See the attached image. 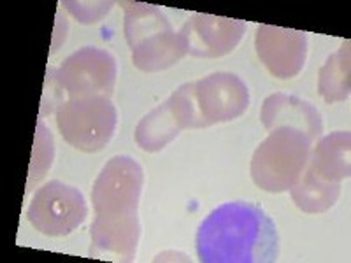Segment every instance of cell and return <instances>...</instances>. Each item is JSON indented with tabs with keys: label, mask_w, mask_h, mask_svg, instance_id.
Masks as SVG:
<instances>
[{
	"label": "cell",
	"mask_w": 351,
	"mask_h": 263,
	"mask_svg": "<svg viewBox=\"0 0 351 263\" xmlns=\"http://www.w3.org/2000/svg\"><path fill=\"white\" fill-rule=\"evenodd\" d=\"M88 205L74 186L49 181L34 195L27 218L34 228L48 237H64L84 223Z\"/></svg>",
	"instance_id": "8992f818"
},
{
	"label": "cell",
	"mask_w": 351,
	"mask_h": 263,
	"mask_svg": "<svg viewBox=\"0 0 351 263\" xmlns=\"http://www.w3.org/2000/svg\"><path fill=\"white\" fill-rule=\"evenodd\" d=\"M181 30L188 40V53L199 58H218L237 48L246 30L241 20L193 12Z\"/></svg>",
	"instance_id": "8fae6325"
},
{
	"label": "cell",
	"mask_w": 351,
	"mask_h": 263,
	"mask_svg": "<svg viewBox=\"0 0 351 263\" xmlns=\"http://www.w3.org/2000/svg\"><path fill=\"white\" fill-rule=\"evenodd\" d=\"M290 195L300 211L307 214H318L334 208L341 195V184L322 179L313 171L311 165L307 164L299 181L290 190Z\"/></svg>",
	"instance_id": "9a60e30c"
},
{
	"label": "cell",
	"mask_w": 351,
	"mask_h": 263,
	"mask_svg": "<svg viewBox=\"0 0 351 263\" xmlns=\"http://www.w3.org/2000/svg\"><path fill=\"white\" fill-rule=\"evenodd\" d=\"M55 76L69 99L80 97H111L118 76L114 56L106 49L86 46L65 58Z\"/></svg>",
	"instance_id": "52a82bcc"
},
{
	"label": "cell",
	"mask_w": 351,
	"mask_h": 263,
	"mask_svg": "<svg viewBox=\"0 0 351 263\" xmlns=\"http://www.w3.org/2000/svg\"><path fill=\"white\" fill-rule=\"evenodd\" d=\"M313 140L302 132L293 128H274L253 153V183L263 192H288L306 168Z\"/></svg>",
	"instance_id": "3957f363"
},
{
	"label": "cell",
	"mask_w": 351,
	"mask_h": 263,
	"mask_svg": "<svg viewBox=\"0 0 351 263\" xmlns=\"http://www.w3.org/2000/svg\"><path fill=\"white\" fill-rule=\"evenodd\" d=\"M144 184L143 167L130 156H114L102 167L92 188L95 216H136Z\"/></svg>",
	"instance_id": "5b68a950"
},
{
	"label": "cell",
	"mask_w": 351,
	"mask_h": 263,
	"mask_svg": "<svg viewBox=\"0 0 351 263\" xmlns=\"http://www.w3.org/2000/svg\"><path fill=\"white\" fill-rule=\"evenodd\" d=\"M93 253H111L123 260H134L141 237L139 218L136 216H95L92 223Z\"/></svg>",
	"instance_id": "4fadbf2b"
},
{
	"label": "cell",
	"mask_w": 351,
	"mask_h": 263,
	"mask_svg": "<svg viewBox=\"0 0 351 263\" xmlns=\"http://www.w3.org/2000/svg\"><path fill=\"white\" fill-rule=\"evenodd\" d=\"M197 128L225 123L243 116L250 105V90L236 74L215 72L192 83Z\"/></svg>",
	"instance_id": "ba28073f"
},
{
	"label": "cell",
	"mask_w": 351,
	"mask_h": 263,
	"mask_svg": "<svg viewBox=\"0 0 351 263\" xmlns=\"http://www.w3.org/2000/svg\"><path fill=\"white\" fill-rule=\"evenodd\" d=\"M125 9V39L132 64L143 72H158L181 62L188 53L183 30L176 32L171 21L156 5L121 2Z\"/></svg>",
	"instance_id": "7a4b0ae2"
},
{
	"label": "cell",
	"mask_w": 351,
	"mask_h": 263,
	"mask_svg": "<svg viewBox=\"0 0 351 263\" xmlns=\"http://www.w3.org/2000/svg\"><path fill=\"white\" fill-rule=\"evenodd\" d=\"M56 27H55V36H53V46H51V51H56V49H58V46H60L62 42H64L65 40V36H67V32H60V27L62 25H65L67 23V21H62V18H60V14H58V16H56ZM64 28H67V25H65Z\"/></svg>",
	"instance_id": "ffe728a7"
},
{
	"label": "cell",
	"mask_w": 351,
	"mask_h": 263,
	"mask_svg": "<svg viewBox=\"0 0 351 263\" xmlns=\"http://www.w3.org/2000/svg\"><path fill=\"white\" fill-rule=\"evenodd\" d=\"M260 120L269 132L274 128H293L315 142L324 134V120L318 109L295 95L272 93L263 100Z\"/></svg>",
	"instance_id": "7c38bea8"
},
{
	"label": "cell",
	"mask_w": 351,
	"mask_h": 263,
	"mask_svg": "<svg viewBox=\"0 0 351 263\" xmlns=\"http://www.w3.org/2000/svg\"><path fill=\"white\" fill-rule=\"evenodd\" d=\"M184 128H197L192 83L178 88L164 104L144 116L136 128V142L143 151L156 153L171 144Z\"/></svg>",
	"instance_id": "9c48e42d"
},
{
	"label": "cell",
	"mask_w": 351,
	"mask_h": 263,
	"mask_svg": "<svg viewBox=\"0 0 351 263\" xmlns=\"http://www.w3.org/2000/svg\"><path fill=\"white\" fill-rule=\"evenodd\" d=\"M56 125L65 142L84 153L104 149L118 125V111L109 97L67 99L56 109Z\"/></svg>",
	"instance_id": "277c9868"
},
{
	"label": "cell",
	"mask_w": 351,
	"mask_h": 263,
	"mask_svg": "<svg viewBox=\"0 0 351 263\" xmlns=\"http://www.w3.org/2000/svg\"><path fill=\"white\" fill-rule=\"evenodd\" d=\"M255 49L260 62L272 76L291 79L299 76L306 65L307 36L293 28L260 25L256 28Z\"/></svg>",
	"instance_id": "30bf717a"
},
{
	"label": "cell",
	"mask_w": 351,
	"mask_h": 263,
	"mask_svg": "<svg viewBox=\"0 0 351 263\" xmlns=\"http://www.w3.org/2000/svg\"><path fill=\"white\" fill-rule=\"evenodd\" d=\"M53 156H55V142L53 136L46 128L43 120H39L36 128V137H34V151L30 168H28V183L27 190H32L34 183L40 181L46 175L48 168L53 164Z\"/></svg>",
	"instance_id": "e0dca14e"
},
{
	"label": "cell",
	"mask_w": 351,
	"mask_h": 263,
	"mask_svg": "<svg viewBox=\"0 0 351 263\" xmlns=\"http://www.w3.org/2000/svg\"><path fill=\"white\" fill-rule=\"evenodd\" d=\"M195 244L204 263H269L280 255L274 221L246 202L216 208L199 227Z\"/></svg>",
	"instance_id": "6da1fadb"
},
{
	"label": "cell",
	"mask_w": 351,
	"mask_h": 263,
	"mask_svg": "<svg viewBox=\"0 0 351 263\" xmlns=\"http://www.w3.org/2000/svg\"><path fill=\"white\" fill-rule=\"evenodd\" d=\"M65 9L81 23H95L104 18L112 8V2H62Z\"/></svg>",
	"instance_id": "ac0fdd59"
},
{
	"label": "cell",
	"mask_w": 351,
	"mask_h": 263,
	"mask_svg": "<svg viewBox=\"0 0 351 263\" xmlns=\"http://www.w3.org/2000/svg\"><path fill=\"white\" fill-rule=\"evenodd\" d=\"M351 136L348 130L334 132L330 136H325L311 148L309 162L313 171L325 181L339 183L341 179L350 177L351 162Z\"/></svg>",
	"instance_id": "5bb4252c"
},
{
	"label": "cell",
	"mask_w": 351,
	"mask_h": 263,
	"mask_svg": "<svg viewBox=\"0 0 351 263\" xmlns=\"http://www.w3.org/2000/svg\"><path fill=\"white\" fill-rule=\"evenodd\" d=\"M62 93H64V90L56 81L55 68L48 67V74H46V81H44L43 100H40V116L49 114L64 104L65 100H62Z\"/></svg>",
	"instance_id": "d6986e66"
},
{
	"label": "cell",
	"mask_w": 351,
	"mask_h": 263,
	"mask_svg": "<svg viewBox=\"0 0 351 263\" xmlns=\"http://www.w3.org/2000/svg\"><path fill=\"white\" fill-rule=\"evenodd\" d=\"M351 90V56L350 40L327 58L318 74V92L327 104L344 102Z\"/></svg>",
	"instance_id": "2e32d148"
}]
</instances>
